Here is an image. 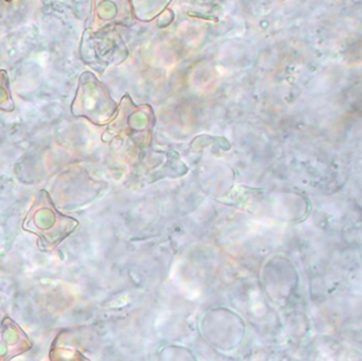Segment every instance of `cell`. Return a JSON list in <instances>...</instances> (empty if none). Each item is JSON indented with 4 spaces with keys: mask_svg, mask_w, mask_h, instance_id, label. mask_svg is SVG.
Returning <instances> with one entry per match:
<instances>
[{
    "mask_svg": "<svg viewBox=\"0 0 362 361\" xmlns=\"http://www.w3.org/2000/svg\"><path fill=\"white\" fill-rule=\"evenodd\" d=\"M14 108L16 105L10 91L9 76L5 70H0V110L12 112Z\"/></svg>",
    "mask_w": 362,
    "mask_h": 361,
    "instance_id": "obj_4",
    "label": "cell"
},
{
    "mask_svg": "<svg viewBox=\"0 0 362 361\" xmlns=\"http://www.w3.org/2000/svg\"><path fill=\"white\" fill-rule=\"evenodd\" d=\"M115 103L109 91L92 72H83L80 76L77 93L71 104V113L97 125H105L111 119Z\"/></svg>",
    "mask_w": 362,
    "mask_h": 361,
    "instance_id": "obj_2",
    "label": "cell"
},
{
    "mask_svg": "<svg viewBox=\"0 0 362 361\" xmlns=\"http://www.w3.org/2000/svg\"><path fill=\"white\" fill-rule=\"evenodd\" d=\"M78 227L79 221L59 212L46 190L37 193L23 222L25 231L35 234L39 238L37 246L43 252H50L58 248L59 244L71 235Z\"/></svg>",
    "mask_w": 362,
    "mask_h": 361,
    "instance_id": "obj_1",
    "label": "cell"
},
{
    "mask_svg": "<svg viewBox=\"0 0 362 361\" xmlns=\"http://www.w3.org/2000/svg\"><path fill=\"white\" fill-rule=\"evenodd\" d=\"M24 329L9 316L0 324V361H10L33 348Z\"/></svg>",
    "mask_w": 362,
    "mask_h": 361,
    "instance_id": "obj_3",
    "label": "cell"
},
{
    "mask_svg": "<svg viewBox=\"0 0 362 361\" xmlns=\"http://www.w3.org/2000/svg\"><path fill=\"white\" fill-rule=\"evenodd\" d=\"M272 361H296L293 360V359L290 358H279V359H274V360Z\"/></svg>",
    "mask_w": 362,
    "mask_h": 361,
    "instance_id": "obj_5",
    "label": "cell"
}]
</instances>
